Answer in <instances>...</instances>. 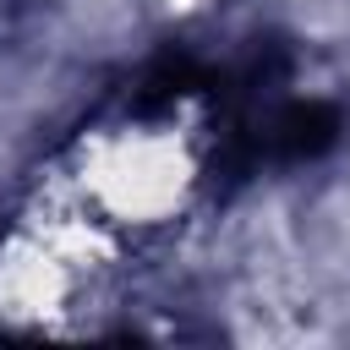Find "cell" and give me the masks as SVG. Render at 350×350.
<instances>
[{"label":"cell","mask_w":350,"mask_h":350,"mask_svg":"<svg viewBox=\"0 0 350 350\" xmlns=\"http://www.w3.org/2000/svg\"><path fill=\"white\" fill-rule=\"evenodd\" d=\"M257 142H262V159H284V164L317 159L339 142V109L323 104V98L268 104L262 120H257Z\"/></svg>","instance_id":"cell-1"}]
</instances>
